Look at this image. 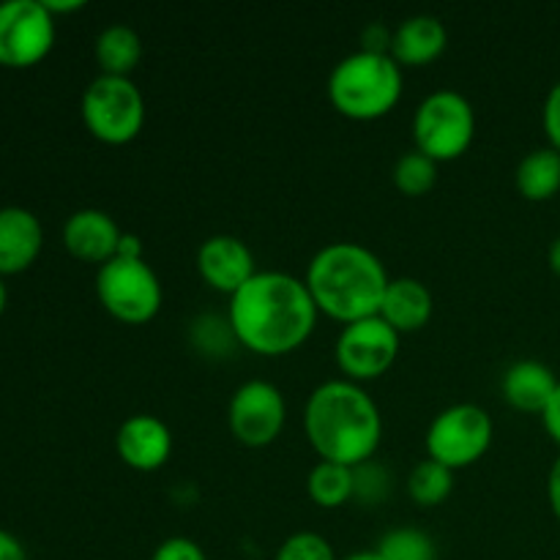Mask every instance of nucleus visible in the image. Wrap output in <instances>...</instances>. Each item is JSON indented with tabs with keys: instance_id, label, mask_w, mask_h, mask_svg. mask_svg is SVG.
<instances>
[{
	"instance_id": "nucleus-36",
	"label": "nucleus",
	"mask_w": 560,
	"mask_h": 560,
	"mask_svg": "<svg viewBox=\"0 0 560 560\" xmlns=\"http://www.w3.org/2000/svg\"><path fill=\"white\" fill-rule=\"evenodd\" d=\"M342 560H383V558L377 550H359V552H350V556Z\"/></svg>"
},
{
	"instance_id": "nucleus-9",
	"label": "nucleus",
	"mask_w": 560,
	"mask_h": 560,
	"mask_svg": "<svg viewBox=\"0 0 560 560\" xmlns=\"http://www.w3.org/2000/svg\"><path fill=\"white\" fill-rule=\"evenodd\" d=\"M399 337L383 317H366V320L342 326L334 348L339 372L350 383L377 381L394 366L399 355Z\"/></svg>"
},
{
	"instance_id": "nucleus-13",
	"label": "nucleus",
	"mask_w": 560,
	"mask_h": 560,
	"mask_svg": "<svg viewBox=\"0 0 560 560\" xmlns=\"http://www.w3.org/2000/svg\"><path fill=\"white\" fill-rule=\"evenodd\" d=\"M115 452L126 468L137 474H153L173 457V432L159 416L135 413L118 427Z\"/></svg>"
},
{
	"instance_id": "nucleus-26",
	"label": "nucleus",
	"mask_w": 560,
	"mask_h": 560,
	"mask_svg": "<svg viewBox=\"0 0 560 560\" xmlns=\"http://www.w3.org/2000/svg\"><path fill=\"white\" fill-rule=\"evenodd\" d=\"M392 490V476L386 474L383 465H377L375 459L370 463H361L353 468V501L366 503V506H377L383 503V498Z\"/></svg>"
},
{
	"instance_id": "nucleus-25",
	"label": "nucleus",
	"mask_w": 560,
	"mask_h": 560,
	"mask_svg": "<svg viewBox=\"0 0 560 560\" xmlns=\"http://www.w3.org/2000/svg\"><path fill=\"white\" fill-rule=\"evenodd\" d=\"M191 345L197 348V353L211 355V359H222L233 350V345H238L235 339L233 326H230L228 317H213V315H200L191 323Z\"/></svg>"
},
{
	"instance_id": "nucleus-15",
	"label": "nucleus",
	"mask_w": 560,
	"mask_h": 560,
	"mask_svg": "<svg viewBox=\"0 0 560 560\" xmlns=\"http://www.w3.org/2000/svg\"><path fill=\"white\" fill-rule=\"evenodd\" d=\"M44 246V230L27 208H0V277L22 273L36 262Z\"/></svg>"
},
{
	"instance_id": "nucleus-12",
	"label": "nucleus",
	"mask_w": 560,
	"mask_h": 560,
	"mask_svg": "<svg viewBox=\"0 0 560 560\" xmlns=\"http://www.w3.org/2000/svg\"><path fill=\"white\" fill-rule=\"evenodd\" d=\"M197 273L208 288L230 299L257 273L255 255L238 235H211L197 249Z\"/></svg>"
},
{
	"instance_id": "nucleus-31",
	"label": "nucleus",
	"mask_w": 560,
	"mask_h": 560,
	"mask_svg": "<svg viewBox=\"0 0 560 560\" xmlns=\"http://www.w3.org/2000/svg\"><path fill=\"white\" fill-rule=\"evenodd\" d=\"M0 560H27L25 547L9 530H0Z\"/></svg>"
},
{
	"instance_id": "nucleus-35",
	"label": "nucleus",
	"mask_w": 560,
	"mask_h": 560,
	"mask_svg": "<svg viewBox=\"0 0 560 560\" xmlns=\"http://www.w3.org/2000/svg\"><path fill=\"white\" fill-rule=\"evenodd\" d=\"M550 268L560 277V235L552 241V246H550Z\"/></svg>"
},
{
	"instance_id": "nucleus-3",
	"label": "nucleus",
	"mask_w": 560,
	"mask_h": 560,
	"mask_svg": "<svg viewBox=\"0 0 560 560\" xmlns=\"http://www.w3.org/2000/svg\"><path fill=\"white\" fill-rule=\"evenodd\" d=\"M304 282L317 312L348 326L381 312L392 277L372 249L355 241H334L312 257Z\"/></svg>"
},
{
	"instance_id": "nucleus-27",
	"label": "nucleus",
	"mask_w": 560,
	"mask_h": 560,
	"mask_svg": "<svg viewBox=\"0 0 560 560\" xmlns=\"http://www.w3.org/2000/svg\"><path fill=\"white\" fill-rule=\"evenodd\" d=\"M273 560H337V556H334V547L320 534L301 530V534L288 536L282 541Z\"/></svg>"
},
{
	"instance_id": "nucleus-8",
	"label": "nucleus",
	"mask_w": 560,
	"mask_h": 560,
	"mask_svg": "<svg viewBox=\"0 0 560 560\" xmlns=\"http://www.w3.org/2000/svg\"><path fill=\"white\" fill-rule=\"evenodd\" d=\"M492 435L495 424L485 408L474 402L452 405L441 410L427 430V457L448 470H465L490 452Z\"/></svg>"
},
{
	"instance_id": "nucleus-11",
	"label": "nucleus",
	"mask_w": 560,
	"mask_h": 560,
	"mask_svg": "<svg viewBox=\"0 0 560 560\" xmlns=\"http://www.w3.org/2000/svg\"><path fill=\"white\" fill-rule=\"evenodd\" d=\"M288 421L282 392L268 381H246L233 392L228 405V427L235 443L266 448L277 443Z\"/></svg>"
},
{
	"instance_id": "nucleus-5",
	"label": "nucleus",
	"mask_w": 560,
	"mask_h": 560,
	"mask_svg": "<svg viewBox=\"0 0 560 560\" xmlns=\"http://www.w3.org/2000/svg\"><path fill=\"white\" fill-rule=\"evenodd\" d=\"M410 131H413L416 151L438 164L454 162L474 145L476 109L463 93L443 88L421 98Z\"/></svg>"
},
{
	"instance_id": "nucleus-14",
	"label": "nucleus",
	"mask_w": 560,
	"mask_h": 560,
	"mask_svg": "<svg viewBox=\"0 0 560 560\" xmlns=\"http://www.w3.org/2000/svg\"><path fill=\"white\" fill-rule=\"evenodd\" d=\"M120 238H124V230L109 213L98 211V208L74 211L63 224L66 252L80 262L104 266L118 255Z\"/></svg>"
},
{
	"instance_id": "nucleus-6",
	"label": "nucleus",
	"mask_w": 560,
	"mask_h": 560,
	"mask_svg": "<svg viewBox=\"0 0 560 560\" xmlns=\"http://www.w3.org/2000/svg\"><path fill=\"white\" fill-rule=\"evenodd\" d=\"M96 295L102 310L126 326H145L159 315L164 301L162 282L156 271L142 260L113 257L98 266Z\"/></svg>"
},
{
	"instance_id": "nucleus-20",
	"label": "nucleus",
	"mask_w": 560,
	"mask_h": 560,
	"mask_svg": "<svg viewBox=\"0 0 560 560\" xmlns=\"http://www.w3.org/2000/svg\"><path fill=\"white\" fill-rule=\"evenodd\" d=\"M96 63L104 77H131L142 60V38L129 25H109L96 38Z\"/></svg>"
},
{
	"instance_id": "nucleus-24",
	"label": "nucleus",
	"mask_w": 560,
	"mask_h": 560,
	"mask_svg": "<svg viewBox=\"0 0 560 560\" xmlns=\"http://www.w3.org/2000/svg\"><path fill=\"white\" fill-rule=\"evenodd\" d=\"M383 560H438L435 541L419 528H394L377 545Z\"/></svg>"
},
{
	"instance_id": "nucleus-23",
	"label": "nucleus",
	"mask_w": 560,
	"mask_h": 560,
	"mask_svg": "<svg viewBox=\"0 0 560 560\" xmlns=\"http://www.w3.org/2000/svg\"><path fill=\"white\" fill-rule=\"evenodd\" d=\"M392 178L397 191H402L405 197H424L438 184V162H432L430 156L413 148L397 159Z\"/></svg>"
},
{
	"instance_id": "nucleus-32",
	"label": "nucleus",
	"mask_w": 560,
	"mask_h": 560,
	"mask_svg": "<svg viewBox=\"0 0 560 560\" xmlns=\"http://www.w3.org/2000/svg\"><path fill=\"white\" fill-rule=\"evenodd\" d=\"M547 498H550L552 514L560 520V457L552 463L550 476H547Z\"/></svg>"
},
{
	"instance_id": "nucleus-1",
	"label": "nucleus",
	"mask_w": 560,
	"mask_h": 560,
	"mask_svg": "<svg viewBox=\"0 0 560 560\" xmlns=\"http://www.w3.org/2000/svg\"><path fill=\"white\" fill-rule=\"evenodd\" d=\"M315 301L304 279L284 271H257L230 295L228 320L238 348L266 359L295 353L317 326Z\"/></svg>"
},
{
	"instance_id": "nucleus-17",
	"label": "nucleus",
	"mask_w": 560,
	"mask_h": 560,
	"mask_svg": "<svg viewBox=\"0 0 560 560\" xmlns=\"http://www.w3.org/2000/svg\"><path fill=\"white\" fill-rule=\"evenodd\" d=\"M432 312H435V299L430 288L413 277H399L388 282L377 317H383L399 337H405L421 331L432 320Z\"/></svg>"
},
{
	"instance_id": "nucleus-28",
	"label": "nucleus",
	"mask_w": 560,
	"mask_h": 560,
	"mask_svg": "<svg viewBox=\"0 0 560 560\" xmlns=\"http://www.w3.org/2000/svg\"><path fill=\"white\" fill-rule=\"evenodd\" d=\"M151 560H208L202 547L195 539H186V536H170L162 545L153 550Z\"/></svg>"
},
{
	"instance_id": "nucleus-18",
	"label": "nucleus",
	"mask_w": 560,
	"mask_h": 560,
	"mask_svg": "<svg viewBox=\"0 0 560 560\" xmlns=\"http://www.w3.org/2000/svg\"><path fill=\"white\" fill-rule=\"evenodd\" d=\"M558 383L560 381L550 366L541 364V361L525 359L503 372L501 392L503 399H506L514 410H520V413L541 416L547 410V405H550Z\"/></svg>"
},
{
	"instance_id": "nucleus-2",
	"label": "nucleus",
	"mask_w": 560,
	"mask_h": 560,
	"mask_svg": "<svg viewBox=\"0 0 560 560\" xmlns=\"http://www.w3.org/2000/svg\"><path fill=\"white\" fill-rule=\"evenodd\" d=\"M304 432L317 457L355 468L375 459L383 438V416L364 386L339 377L320 383L310 394Z\"/></svg>"
},
{
	"instance_id": "nucleus-22",
	"label": "nucleus",
	"mask_w": 560,
	"mask_h": 560,
	"mask_svg": "<svg viewBox=\"0 0 560 560\" xmlns=\"http://www.w3.org/2000/svg\"><path fill=\"white\" fill-rule=\"evenodd\" d=\"M452 492H454V470H448L446 465L427 457L410 470L408 495L413 498V503H419L421 509L441 506V503L448 501Z\"/></svg>"
},
{
	"instance_id": "nucleus-10",
	"label": "nucleus",
	"mask_w": 560,
	"mask_h": 560,
	"mask_svg": "<svg viewBox=\"0 0 560 560\" xmlns=\"http://www.w3.org/2000/svg\"><path fill=\"white\" fill-rule=\"evenodd\" d=\"M55 44V16L42 0L0 3V66L31 69L42 63Z\"/></svg>"
},
{
	"instance_id": "nucleus-29",
	"label": "nucleus",
	"mask_w": 560,
	"mask_h": 560,
	"mask_svg": "<svg viewBox=\"0 0 560 560\" xmlns=\"http://www.w3.org/2000/svg\"><path fill=\"white\" fill-rule=\"evenodd\" d=\"M541 124H545L550 148H556L560 153V80L547 93L545 107H541Z\"/></svg>"
},
{
	"instance_id": "nucleus-34",
	"label": "nucleus",
	"mask_w": 560,
	"mask_h": 560,
	"mask_svg": "<svg viewBox=\"0 0 560 560\" xmlns=\"http://www.w3.org/2000/svg\"><path fill=\"white\" fill-rule=\"evenodd\" d=\"M44 5H47L49 14H71V11H80L85 9V3L82 0H42Z\"/></svg>"
},
{
	"instance_id": "nucleus-21",
	"label": "nucleus",
	"mask_w": 560,
	"mask_h": 560,
	"mask_svg": "<svg viewBox=\"0 0 560 560\" xmlns=\"http://www.w3.org/2000/svg\"><path fill=\"white\" fill-rule=\"evenodd\" d=\"M306 492L315 506L342 509L353 501V468L320 459L306 476Z\"/></svg>"
},
{
	"instance_id": "nucleus-37",
	"label": "nucleus",
	"mask_w": 560,
	"mask_h": 560,
	"mask_svg": "<svg viewBox=\"0 0 560 560\" xmlns=\"http://www.w3.org/2000/svg\"><path fill=\"white\" fill-rule=\"evenodd\" d=\"M5 299H9V293H5L3 277H0V315H3V310H5Z\"/></svg>"
},
{
	"instance_id": "nucleus-7",
	"label": "nucleus",
	"mask_w": 560,
	"mask_h": 560,
	"mask_svg": "<svg viewBox=\"0 0 560 560\" xmlns=\"http://www.w3.org/2000/svg\"><path fill=\"white\" fill-rule=\"evenodd\" d=\"M82 124L104 145H126L145 126V98L131 77L98 74L82 93Z\"/></svg>"
},
{
	"instance_id": "nucleus-4",
	"label": "nucleus",
	"mask_w": 560,
	"mask_h": 560,
	"mask_svg": "<svg viewBox=\"0 0 560 560\" xmlns=\"http://www.w3.org/2000/svg\"><path fill=\"white\" fill-rule=\"evenodd\" d=\"M402 66L388 52L359 49L339 60L328 74V102L348 120H381L402 98Z\"/></svg>"
},
{
	"instance_id": "nucleus-30",
	"label": "nucleus",
	"mask_w": 560,
	"mask_h": 560,
	"mask_svg": "<svg viewBox=\"0 0 560 560\" xmlns=\"http://www.w3.org/2000/svg\"><path fill=\"white\" fill-rule=\"evenodd\" d=\"M541 421H545V430L550 432L552 441L560 446V383H558L556 394H552L550 405H547V410L541 413Z\"/></svg>"
},
{
	"instance_id": "nucleus-33",
	"label": "nucleus",
	"mask_w": 560,
	"mask_h": 560,
	"mask_svg": "<svg viewBox=\"0 0 560 560\" xmlns=\"http://www.w3.org/2000/svg\"><path fill=\"white\" fill-rule=\"evenodd\" d=\"M115 257H131V260H142V241L137 238L135 233H124V238H120V246H118V255Z\"/></svg>"
},
{
	"instance_id": "nucleus-16",
	"label": "nucleus",
	"mask_w": 560,
	"mask_h": 560,
	"mask_svg": "<svg viewBox=\"0 0 560 560\" xmlns=\"http://www.w3.org/2000/svg\"><path fill=\"white\" fill-rule=\"evenodd\" d=\"M446 25L432 14H416L408 16V20L392 33L388 55H392L402 69H421V66L435 63V60L446 52Z\"/></svg>"
},
{
	"instance_id": "nucleus-19",
	"label": "nucleus",
	"mask_w": 560,
	"mask_h": 560,
	"mask_svg": "<svg viewBox=\"0 0 560 560\" xmlns=\"http://www.w3.org/2000/svg\"><path fill=\"white\" fill-rule=\"evenodd\" d=\"M514 186L530 202H545L560 191V153L556 148H536L514 173Z\"/></svg>"
}]
</instances>
